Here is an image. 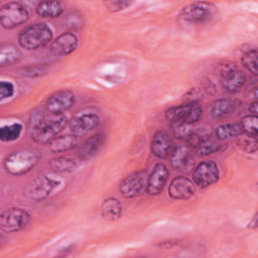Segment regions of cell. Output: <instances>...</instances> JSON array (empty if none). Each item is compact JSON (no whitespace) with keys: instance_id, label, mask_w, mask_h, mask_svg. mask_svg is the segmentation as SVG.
Returning <instances> with one entry per match:
<instances>
[{"instance_id":"6da1fadb","label":"cell","mask_w":258,"mask_h":258,"mask_svg":"<svg viewBox=\"0 0 258 258\" xmlns=\"http://www.w3.org/2000/svg\"><path fill=\"white\" fill-rule=\"evenodd\" d=\"M67 122L63 114H51V116L41 118L32 128L31 138L36 143H49L64 128Z\"/></svg>"},{"instance_id":"7a4b0ae2","label":"cell","mask_w":258,"mask_h":258,"mask_svg":"<svg viewBox=\"0 0 258 258\" xmlns=\"http://www.w3.org/2000/svg\"><path fill=\"white\" fill-rule=\"evenodd\" d=\"M52 39L51 29L44 23H34L24 28L19 36V44L28 50L46 45Z\"/></svg>"},{"instance_id":"3957f363","label":"cell","mask_w":258,"mask_h":258,"mask_svg":"<svg viewBox=\"0 0 258 258\" xmlns=\"http://www.w3.org/2000/svg\"><path fill=\"white\" fill-rule=\"evenodd\" d=\"M38 160L39 155L33 150H17L5 158L4 167L12 175H22L34 167Z\"/></svg>"},{"instance_id":"277c9868","label":"cell","mask_w":258,"mask_h":258,"mask_svg":"<svg viewBox=\"0 0 258 258\" xmlns=\"http://www.w3.org/2000/svg\"><path fill=\"white\" fill-rule=\"evenodd\" d=\"M203 115V108L200 103L190 101L179 106L169 108L166 113V119L172 123H186L192 124L201 119Z\"/></svg>"},{"instance_id":"5b68a950","label":"cell","mask_w":258,"mask_h":258,"mask_svg":"<svg viewBox=\"0 0 258 258\" xmlns=\"http://www.w3.org/2000/svg\"><path fill=\"white\" fill-rule=\"evenodd\" d=\"M27 19V9L18 2L6 3L0 9V22L4 28H14L25 23Z\"/></svg>"},{"instance_id":"8992f818","label":"cell","mask_w":258,"mask_h":258,"mask_svg":"<svg viewBox=\"0 0 258 258\" xmlns=\"http://www.w3.org/2000/svg\"><path fill=\"white\" fill-rule=\"evenodd\" d=\"M30 215L20 208H9L0 216V227L3 231L11 233L24 229L30 223Z\"/></svg>"},{"instance_id":"52a82bcc","label":"cell","mask_w":258,"mask_h":258,"mask_svg":"<svg viewBox=\"0 0 258 258\" xmlns=\"http://www.w3.org/2000/svg\"><path fill=\"white\" fill-rule=\"evenodd\" d=\"M148 174L145 169H139L127 175L120 183L121 194L128 199L139 196L147 186Z\"/></svg>"},{"instance_id":"ba28073f","label":"cell","mask_w":258,"mask_h":258,"mask_svg":"<svg viewBox=\"0 0 258 258\" xmlns=\"http://www.w3.org/2000/svg\"><path fill=\"white\" fill-rule=\"evenodd\" d=\"M219 74L222 79L223 88L230 93L238 92L246 83L245 75L233 63L220 64Z\"/></svg>"},{"instance_id":"9c48e42d","label":"cell","mask_w":258,"mask_h":258,"mask_svg":"<svg viewBox=\"0 0 258 258\" xmlns=\"http://www.w3.org/2000/svg\"><path fill=\"white\" fill-rule=\"evenodd\" d=\"M57 182L45 175L37 176L30 180L24 188V195L30 200L40 201L45 199L56 186Z\"/></svg>"},{"instance_id":"30bf717a","label":"cell","mask_w":258,"mask_h":258,"mask_svg":"<svg viewBox=\"0 0 258 258\" xmlns=\"http://www.w3.org/2000/svg\"><path fill=\"white\" fill-rule=\"evenodd\" d=\"M220 176L219 167L216 162L206 160L198 164L192 172V179L195 184L200 187H208L218 181Z\"/></svg>"},{"instance_id":"8fae6325","label":"cell","mask_w":258,"mask_h":258,"mask_svg":"<svg viewBox=\"0 0 258 258\" xmlns=\"http://www.w3.org/2000/svg\"><path fill=\"white\" fill-rule=\"evenodd\" d=\"M75 94L71 90L53 93L46 101V109L51 114H62L75 104Z\"/></svg>"},{"instance_id":"7c38bea8","label":"cell","mask_w":258,"mask_h":258,"mask_svg":"<svg viewBox=\"0 0 258 258\" xmlns=\"http://www.w3.org/2000/svg\"><path fill=\"white\" fill-rule=\"evenodd\" d=\"M214 6L207 2H195L184 6L180 12L179 17L189 22H200L210 17Z\"/></svg>"},{"instance_id":"4fadbf2b","label":"cell","mask_w":258,"mask_h":258,"mask_svg":"<svg viewBox=\"0 0 258 258\" xmlns=\"http://www.w3.org/2000/svg\"><path fill=\"white\" fill-rule=\"evenodd\" d=\"M196 192L195 182L185 176L174 177L168 186V195L174 200H186Z\"/></svg>"},{"instance_id":"5bb4252c","label":"cell","mask_w":258,"mask_h":258,"mask_svg":"<svg viewBox=\"0 0 258 258\" xmlns=\"http://www.w3.org/2000/svg\"><path fill=\"white\" fill-rule=\"evenodd\" d=\"M100 123V118L94 113H85L74 117L70 123V129L74 135L80 136L96 128Z\"/></svg>"},{"instance_id":"9a60e30c","label":"cell","mask_w":258,"mask_h":258,"mask_svg":"<svg viewBox=\"0 0 258 258\" xmlns=\"http://www.w3.org/2000/svg\"><path fill=\"white\" fill-rule=\"evenodd\" d=\"M168 178V169L163 163H157L148 176L146 191L150 196L158 195Z\"/></svg>"},{"instance_id":"2e32d148","label":"cell","mask_w":258,"mask_h":258,"mask_svg":"<svg viewBox=\"0 0 258 258\" xmlns=\"http://www.w3.org/2000/svg\"><path fill=\"white\" fill-rule=\"evenodd\" d=\"M78 46V37L73 32H64L56 37L50 45V51L57 56H62L73 52Z\"/></svg>"},{"instance_id":"e0dca14e","label":"cell","mask_w":258,"mask_h":258,"mask_svg":"<svg viewBox=\"0 0 258 258\" xmlns=\"http://www.w3.org/2000/svg\"><path fill=\"white\" fill-rule=\"evenodd\" d=\"M151 152L158 158H166L172 151V140L166 131H157L151 140Z\"/></svg>"},{"instance_id":"ac0fdd59","label":"cell","mask_w":258,"mask_h":258,"mask_svg":"<svg viewBox=\"0 0 258 258\" xmlns=\"http://www.w3.org/2000/svg\"><path fill=\"white\" fill-rule=\"evenodd\" d=\"M105 143V135L98 133L87 139L79 148L78 153L82 159H90L95 156Z\"/></svg>"},{"instance_id":"d6986e66","label":"cell","mask_w":258,"mask_h":258,"mask_svg":"<svg viewBox=\"0 0 258 258\" xmlns=\"http://www.w3.org/2000/svg\"><path fill=\"white\" fill-rule=\"evenodd\" d=\"M170 164L173 168L181 170L187 166L191 157V151L188 145H179L172 149L170 153Z\"/></svg>"},{"instance_id":"ffe728a7","label":"cell","mask_w":258,"mask_h":258,"mask_svg":"<svg viewBox=\"0 0 258 258\" xmlns=\"http://www.w3.org/2000/svg\"><path fill=\"white\" fill-rule=\"evenodd\" d=\"M79 139L77 135H63V136H56L54 137L49 143L48 148L51 152L58 153V152H66L78 145Z\"/></svg>"},{"instance_id":"44dd1931","label":"cell","mask_w":258,"mask_h":258,"mask_svg":"<svg viewBox=\"0 0 258 258\" xmlns=\"http://www.w3.org/2000/svg\"><path fill=\"white\" fill-rule=\"evenodd\" d=\"M102 217L108 221H116L122 216V205L116 198L104 200L101 206Z\"/></svg>"},{"instance_id":"7402d4cb","label":"cell","mask_w":258,"mask_h":258,"mask_svg":"<svg viewBox=\"0 0 258 258\" xmlns=\"http://www.w3.org/2000/svg\"><path fill=\"white\" fill-rule=\"evenodd\" d=\"M62 11L63 7L59 1H41L36 6V13L43 18L58 17Z\"/></svg>"},{"instance_id":"603a6c76","label":"cell","mask_w":258,"mask_h":258,"mask_svg":"<svg viewBox=\"0 0 258 258\" xmlns=\"http://www.w3.org/2000/svg\"><path fill=\"white\" fill-rule=\"evenodd\" d=\"M235 110V104L230 99H218L211 106V114L215 119L228 117Z\"/></svg>"},{"instance_id":"cb8c5ba5","label":"cell","mask_w":258,"mask_h":258,"mask_svg":"<svg viewBox=\"0 0 258 258\" xmlns=\"http://www.w3.org/2000/svg\"><path fill=\"white\" fill-rule=\"evenodd\" d=\"M21 58L20 50L12 45V44H5L0 49V66H12L15 62H18Z\"/></svg>"},{"instance_id":"d4e9b609","label":"cell","mask_w":258,"mask_h":258,"mask_svg":"<svg viewBox=\"0 0 258 258\" xmlns=\"http://www.w3.org/2000/svg\"><path fill=\"white\" fill-rule=\"evenodd\" d=\"M49 166L53 171L56 172H67L72 171L76 168L77 162L74 158L70 156H58L49 162Z\"/></svg>"},{"instance_id":"484cf974","label":"cell","mask_w":258,"mask_h":258,"mask_svg":"<svg viewBox=\"0 0 258 258\" xmlns=\"http://www.w3.org/2000/svg\"><path fill=\"white\" fill-rule=\"evenodd\" d=\"M216 137L219 140H226L237 137L240 134V127L234 123H226L218 126L215 130Z\"/></svg>"},{"instance_id":"4316f807","label":"cell","mask_w":258,"mask_h":258,"mask_svg":"<svg viewBox=\"0 0 258 258\" xmlns=\"http://www.w3.org/2000/svg\"><path fill=\"white\" fill-rule=\"evenodd\" d=\"M222 148H223V144H221L217 141H214V140L207 139V138L202 140L196 146L197 153L199 155H202V156H206V155L213 154L215 152H219Z\"/></svg>"},{"instance_id":"83f0119b","label":"cell","mask_w":258,"mask_h":258,"mask_svg":"<svg viewBox=\"0 0 258 258\" xmlns=\"http://www.w3.org/2000/svg\"><path fill=\"white\" fill-rule=\"evenodd\" d=\"M22 130V126L19 123H13L10 125L3 126L0 129V138L2 141H13L16 140Z\"/></svg>"},{"instance_id":"f1b7e54d","label":"cell","mask_w":258,"mask_h":258,"mask_svg":"<svg viewBox=\"0 0 258 258\" xmlns=\"http://www.w3.org/2000/svg\"><path fill=\"white\" fill-rule=\"evenodd\" d=\"M241 127L245 134L253 137L258 135V118L256 115L245 116L241 121Z\"/></svg>"},{"instance_id":"f546056e","label":"cell","mask_w":258,"mask_h":258,"mask_svg":"<svg viewBox=\"0 0 258 258\" xmlns=\"http://www.w3.org/2000/svg\"><path fill=\"white\" fill-rule=\"evenodd\" d=\"M257 50L251 49L245 52L241 58L243 67L254 76L257 75Z\"/></svg>"},{"instance_id":"4dcf8cb0","label":"cell","mask_w":258,"mask_h":258,"mask_svg":"<svg viewBox=\"0 0 258 258\" xmlns=\"http://www.w3.org/2000/svg\"><path fill=\"white\" fill-rule=\"evenodd\" d=\"M237 145L244 151L249 152V153H253L257 150V137H253L250 136L248 134H243L240 137H238L237 139Z\"/></svg>"},{"instance_id":"1f68e13d","label":"cell","mask_w":258,"mask_h":258,"mask_svg":"<svg viewBox=\"0 0 258 258\" xmlns=\"http://www.w3.org/2000/svg\"><path fill=\"white\" fill-rule=\"evenodd\" d=\"M190 125L191 124L186 123H172V131L174 136L178 139H184L187 141L194 132Z\"/></svg>"},{"instance_id":"d6a6232c","label":"cell","mask_w":258,"mask_h":258,"mask_svg":"<svg viewBox=\"0 0 258 258\" xmlns=\"http://www.w3.org/2000/svg\"><path fill=\"white\" fill-rule=\"evenodd\" d=\"M14 93V87L10 82H1L0 84V94H1V99H6L9 98L13 95Z\"/></svg>"},{"instance_id":"836d02e7","label":"cell","mask_w":258,"mask_h":258,"mask_svg":"<svg viewBox=\"0 0 258 258\" xmlns=\"http://www.w3.org/2000/svg\"><path fill=\"white\" fill-rule=\"evenodd\" d=\"M130 5V2L128 1H111V2H106L107 8L111 12H117L120 10H123L127 6Z\"/></svg>"},{"instance_id":"e575fe53","label":"cell","mask_w":258,"mask_h":258,"mask_svg":"<svg viewBox=\"0 0 258 258\" xmlns=\"http://www.w3.org/2000/svg\"><path fill=\"white\" fill-rule=\"evenodd\" d=\"M44 72H45L44 67L34 66V67H28V68L24 69L23 70V75L24 76H29V77H34V76H40Z\"/></svg>"},{"instance_id":"d590c367","label":"cell","mask_w":258,"mask_h":258,"mask_svg":"<svg viewBox=\"0 0 258 258\" xmlns=\"http://www.w3.org/2000/svg\"><path fill=\"white\" fill-rule=\"evenodd\" d=\"M257 106H258V105H257V102L255 101V102H253V103L250 105V107H249L250 112H251V113H253L254 115H256V114H257V111H258V110H257Z\"/></svg>"}]
</instances>
